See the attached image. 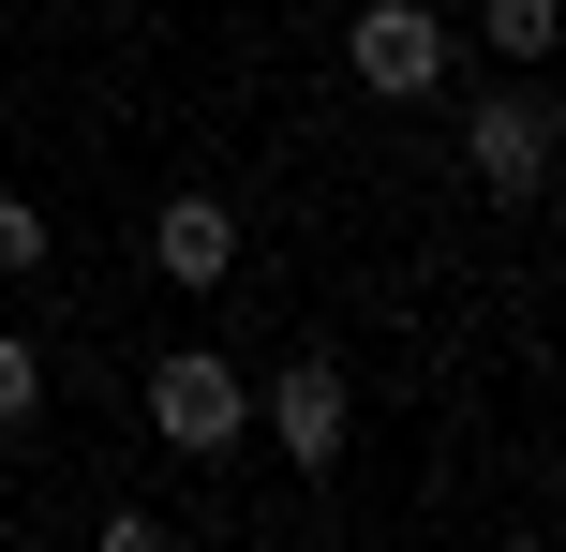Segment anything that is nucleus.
I'll return each instance as SVG.
<instances>
[{
	"instance_id": "nucleus-1",
	"label": "nucleus",
	"mask_w": 566,
	"mask_h": 552,
	"mask_svg": "<svg viewBox=\"0 0 566 552\" xmlns=\"http://www.w3.org/2000/svg\"><path fill=\"white\" fill-rule=\"evenodd\" d=\"M239 418H254V388H239V358H209V344L149 358V434H165V448H195V464H224V448H239Z\"/></svg>"
},
{
	"instance_id": "nucleus-2",
	"label": "nucleus",
	"mask_w": 566,
	"mask_h": 552,
	"mask_svg": "<svg viewBox=\"0 0 566 552\" xmlns=\"http://www.w3.org/2000/svg\"><path fill=\"white\" fill-rule=\"evenodd\" d=\"M358 90L373 105H418V90H448V15L432 0H358Z\"/></svg>"
},
{
	"instance_id": "nucleus-3",
	"label": "nucleus",
	"mask_w": 566,
	"mask_h": 552,
	"mask_svg": "<svg viewBox=\"0 0 566 552\" xmlns=\"http://www.w3.org/2000/svg\"><path fill=\"white\" fill-rule=\"evenodd\" d=\"M462 165H478V195H537L552 179V90H478V135H462Z\"/></svg>"
},
{
	"instance_id": "nucleus-4",
	"label": "nucleus",
	"mask_w": 566,
	"mask_h": 552,
	"mask_svg": "<svg viewBox=\"0 0 566 552\" xmlns=\"http://www.w3.org/2000/svg\"><path fill=\"white\" fill-rule=\"evenodd\" d=\"M269 448L298 478L343 464V358H283V374H269Z\"/></svg>"
},
{
	"instance_id": "nucleus-5",
	"label": "nucleus",
	"mask_w": 566,
	"mask_h": 552,
	"mask_svg": "<svg viewBox=\"0 0 566 552\" xmlns=\"http://www.w3.org/2000/svg\"><path fill=\"white\" fill-rule=\"evenodd\" d=\"M149 269H165V284H224L239 269V209L224 195H165L149 209Z\"/></svg>"
},
{
	"instance_id": "nucleus-6",
	"label": "nucleus",
	"mask_w": 566,
	"mask_h": 552,
	"mask_svg": "<svg viewBox=\"0 0 566 552\" xmlns=\"http://www.w3.org/2000/svg\"><path fill=\"white\" fill-rule=\"evenodd\" d=\"M30 404H45V344L0 329V434H30Z\"/></svg>"
},
{
	"instance_id": "nucleus-7",
	"label": "nucleus",
	"mask_w": 566,
	"mask_h": 552,
	"mask_svg": "<svg viewBox=\"0 0 566 552\" xmlns=\"http://www.w3.org/2000/svg\"><path fill=\"white\" fill-rule=\"evenodd\" d=\"M478 30H492V60H552V0H478Z\"/></svg>"
},
{
	"instance_id": "nucleus-8",
	"label": "nucleus",
	"mask_w": 566,
	"mask_h": 552,
	"mask_svg": "<svg viewBox=\"0 0 566 552\" xmlns=\"http://www.w3.org/2000/svg\"><path fill=\"white\" fill-rule=\"evenodd\" d=\"M0 269H45V209H15V195H0Z\"/></svg>"
}]
</instances>
